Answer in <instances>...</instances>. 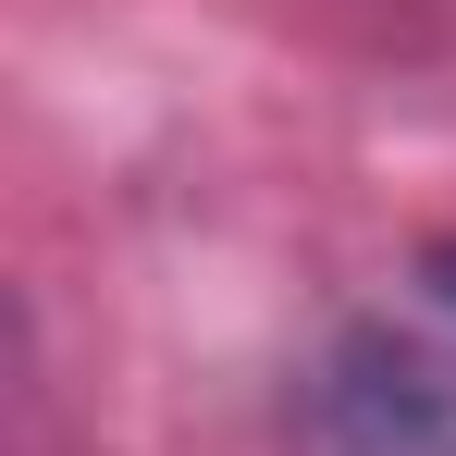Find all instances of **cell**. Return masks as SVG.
I'll return each mask as SVG.
<instances>
[{"mask_svg":"<svg viewBox=\"0 0 456 456\" xmlns=\"http://www.w3.org/2000/svg\"><path fill=\"white\" fill-rule=\"evenodd\" d=\"M308 456H456V358L407 333H346L308 370Z\"/></svg>","mask_w":456,"mask_h":456,"instance_id":"1","label":"cell"},{"mask_svg":"<svg viewBox=\"0 0 456 456\" xmlns=\"http://www.w3.org/2000/svg\"><path fill=\"white\" fill-rule=\"evenodd\" d=\"M432 284H444V308H456V247H432Z\"/></svg>","mask_w":456,"mask_h":456,"instance_id":"2","label":"cell"}]
</instances>
